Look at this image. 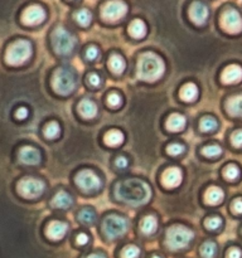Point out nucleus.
<instances>
[{"label": "nucleus", "mask_w": 242, "mask_h": 258, "mask_svg": "<svg viewBox=\"0 0 242 258\" xmlns=\"http://www.w3.org/2000/svg\"><path fill=\"white\" fill-rule=\"evenodd\" d=\"M116 166H117L118 169H125L128 168V160H126V158H124V156H120V158L116 159Z\"/></svg>", "instance_id": "obj_45"}, {"label": "nucleus", "mask_w": 242, "mask_h": 258, "mask_svg": "<svg viewBox=\"0 0 242 258\" xmlns=\"http://www.w3.org/2000/svg\"><path fill=\"white\" fill-rule=\"evenodd\" d=\"M107 102L111 107H118V106L121 105V97L117 93H111V95L108 96Z\"/></svg>", "instance_id": "obj_38"}, {"label": "nucleus", "mask_w": 242, "mask_h": 258, "mask_svg": "<svg viewBox=\"0 0 242 258\" xmlns=\"http://www.w3.org/2000/svg\"><path fill=\"white\" fill-rule=\"evenodd\" d=\"M97 57H98L97 47H95V45L88 47L87 50H86V58H87L88 60H95Z\"/></svg>", "instance_id": "obj_39"}, {"label": "nucleus", "mask_w": 242, "mask_h": 258, "mask_svg": "<svg viewBox=\"0 0 242 258\" xmlns=\"http://www.w3.org/2000/svg\"><path fill=\"white\" fill-rule=\"evenodd\" d=\"M128 13V5L121 0H111L103 5L101 15L107 22H117Z\"/></svg>", "instance_id": "obj_9"}, {"label": "nucleus", "mask_w": 242, "mask_h": 258, "mask_svg": "<svg viewBox=\"0 0 242 258\" xmlns=\"http://www.w3.org/2000/svg\"><path fill=\"white\" fill-rule=\"evenodd\" d=\"M232 208H233L234 213L242 214V199H236V201L233 202V206H232Z\"/></svg>", "instance_id": "obj_44"}, {"label": "nucleus", "mask_w": 242, "mask_h": 258, "mask_svg": "<svg viewBox=\"0 0 242 258\" xmlns=\"http://www.w3.org/2000/svg\"><path fill=\"white\" fill-rule=\"evenodd\" d=\"M202 153H203V155L207 156V158H217V156H219L222 154V149L219 148L218 145H209L206 146V148L202 150Z\"/></svg>", "instance_id": "obj_34"}, {"label": "nucleus", "mask_w": 242, "mask_h": 258, "mask_svg": "<svg viewBox=\"0 0 242 258\" xmlns=\"http://www.w3.org/2000/svg\"><path fill=\"white\" fill-rule=\"evenodd\" d=\"M44 183L39 179H34V178H25L23 180L19 181L18 184V190L19 193L22 194L24 198L28 199H34L38 198L43 194L44 191Z\"/></svg>", "instance_id": "obj_8"}, {"label": "nucleus", "mask_w": 242, "mask_h": 258, "mask_svg": "<svg viewBox=\"0 0 242 258\" xmlns=\"http://www.w3.org/2000/svg\"><path fill=\"white\" fill-rule=\"evenodd\" d=\"M139 256H140V249L136 246H126L121 253L123 258H139Z\"/></svg>", "instance_id": "obj_35"}, {"label": "nucleus", "mask_w": 242, "mask_h": 258, "mask_svg": "<svg viewBox=\"0 0 242 258\" xmlns=\"http://www.w3.org/2000/svg\"><path fill=\"white\" fill-rule=\"evenodd\" d=\"M86 258H106V257L100 253H93V254H90V256H87Z\"/></svg>", "instance_id": "obj_47"}, {"label": "nucleus", "mask_w": 242, "mask_h": 258, "mask_svg": "<svg viewBox=\"0 0 242 258\" xmlns=\"http://www.w3.org/2000/svg\"><path fill=\"white\" fill-rule=\"evenodd\" d=\"M52 203L55 208L65 209L72 206L73 198L70 196V194L66 193V191H58V193L54 196V198H53Z\"/></svg>", "instance_id": "obj_19"}, {"label": "nucleus", "mask_w": 242, "mask_h": 258, "mask_svg": "<svg viewBox=\"0 0 242 258\" xmlns=\"http://www.w3.org/2000/svg\"><path fill=\"white\" fill-rule=\"evenodd\" d=\"M67 224L62 223V222H52L47 228V237L53 239V241H58L62 239L67 233Z\"/></svg>", "instance_id": "obj_17"}, {"label": "nucleus", "mask_w": 242, "mask_h": 258, "mask_svg": "<svg viewBox=\"0 0 242 258\" xmlns=\"http://www.w3.org/2000/svg\"><path fill=\"white\" fill-rule=\"evenodd\" d=\"M129 32L136 39H140V38H144L146 34V25L143 20L135 19L130 24V28H129Z\"/></svg>", "instance_id": "obj_24"}, {"label": "nucleus", "mask_w": 242, "mask_h": 258, "mask_svg": "<svg viewBox=\"0 0 242 258\" xmlns=\"http://www.w3.org/2000/svg\"><path fill=\"white\" fill-rule=\"evenodd\" d=\"M102 231L106 238H118V237L124 236L128 231V222H126V219L121 218L118 216H110L103 222Z\"/></svg>", "instance_id": "obj_7"}, {"label": "nucleus", "mask_w": 242, "mask_h": 258, "mask_svg": "<svg viewBox=\"0 0 242 258\" xmlns=\"http://www.w3.org/2000/svg\"><path fill=\"white\" fill-rule=\"evenodd\" d=\"M116 197L118 201L129 206H143L151 198V190L148 184L139 179H129L123 181L116 188Z\"/></svg>", "instance_id": "obj_1"}, {"label": "nucleus", "mask_w": 242, "mask_h": 258, "mask_svg": "<svg viewBox=\"0 0 242 258\" xmlns=\"http://www.w3.org/2000/svg\"><path fill=\"white\" fill-rule=\"evenodd\" d=\"M78 218H80V221L82 222L83 224H86V226H92V224L96 222V213L92 211V209L86 208L81 211Z\"/></svg>", "instance_id": "obj_29"}, {"label": "nucleus", "mask_w": 242, "mask_h": 258, "mask_svg": "<svg viewBox=\"0 0 242 258\" xmlns=\"http://www.w3.org/2000/svg\"><path fill=\"white\" fill-rule=\"evenodd\" d=\"M184 126H186V118H184V116L179 115V113H173L166 121V128L174 131V133L183 130Z\"/></svg>", "instance_id": "obj_20"}, {"label": "nucleus", "mask_w": 242, "mask_h": 258, "mask_svg": "<svg viewBox=\"0 0 242 258\" xmlns=\"http://www.w3.org/2000/svg\"><path fill=\"white\" fill-rule=\"evenodd\" d=\"M32 55V45L28 40H17L7 50V62L12 66H20Z\"/></svg>", "instance_id": "obj_4"}, {"label": "nucleus", "mask_w": 242, "mask_h": 258, "mask_svg": "<svg viewBox=\"0 0 242 258\" xmlns=\"http://www.w3.org/2000/svg\"><path fill=\"white\" fill-rule=\"evenodd\" d=\"M80 112L85 118H93L97 115V106L90 100H83L80 103Z\"/></svg>", "instance_id": "obj_21"}, {"label": "nucleus", "mask_w": 242, "mask_h": 258, "mask_svg": "<svg viewBox=\"0 0 242 258\" xmlns=\"http://www.w3.org/2000/svg\"><path fill=\"white\" fill-rule=\"evenodd\" d=\"M208 8L201 2H194L191 5V9H189V15H191V19L193 20L196 24L202 25L206 23V20L208 19Z\"/></svg>", "instance_id": "obj_13"}, {"label": "nucleus", "mask_w": 242, "mask_h": 258, "mask_svg": "<svg viewBox=\"0 0 242 258\" xmlns=\"http://www.w3.org/2000/svg\"><path fill=\"white\" fill-rule=\"evenodd\" d=\"M183 151H184V146L180 145V144H171V145L168 146V154H170V155L173 156L180 155Z\"/></svg>", "instance_id": "obj_37"}, {"label": "nucleus", "mask_w": 242, "mask_h": 258, "mask_svg": "<svg viewBox=\"0 0 242 258\" xmlns=\"http://www.w3.org/2000/svg\"><path fill=\"white\" fill-rule=\"evenodd\" d=\"M76 183L83 191H87V193L96 191L101 188L100 178L97 176V174L91 170H82L81 173H78Z\"/></svg>", "instance_id": "obj_11"}, {"label": "nucleus", "mask_w": 242, "mask_h": 258, "mask_svg": "<svg viewBox=\"0 0 242 258\" xmlns=\"http://www.w3.org/2000/svg\"><path fill=\"white\" fill-rule=\"evenodd\" d=\"M194 234L193 232L189 231L188 228L183 226H174L166 233V246L168 248L178 251V249H183L188 247L193 239Z\"/></svg>", "instance_id": "obj_3"}, {"label": "nucleus", "mask_w": 242, "mask_h": 258, "mask_svg": "<svg viewBox=\"0 0 242 258\" xmlns=\"http://www.w3.org/2000/svg\"><path fill=\"white\" fill-rule=\"evenodd\" d=\"M221 24L226 32L237 34L242 30V18L236 9H227L222 14Z\"/></svg>", "instance_id": "obj_10"}, {"label": "nucleus", "mask_w": 242, "mask_h": 258, "mask_svg": "<svg viewBox=\"0 0 242 258\" xmlns=\"http://www.w3.org/2000/svg\"><path fill=\"white\" fill-rule=\"evenodd\" d=\"M53 88L59 95H70L76 88V76L72 71L67 68H60L55 71L53 76Z\"/></svg>", "instance_id": "obj_5"}, {"label": "nucleus", "mask_w": 242, "mask_h": 258, "mask_svg": "<svg viewBox=\"0 0 242 258\" xmlns=\"http://www.w3.org/2000/svg\"><path fill=\"white\" fill-rule=\"evenodd\" d=\"M76 241H77L78 246H85V244L88 243V241H90V238H88L87 234L81 233V234H78L77 239H76Z\"/></svg>", "instance_id": "obj_42"}, {"label": "nucleus", "mask_w": 242, "mask_h": 258, "mask_svg": "<svg viewBox=\"0 0 242 258\" xmlns=\"http://www.w3.org/2000/svg\"><path fill=\"white\" fill-rule=\"evenodd\" d=\"M45 19V12L39 5H30L23 12L22 20L27 25L40 24Z\"/></svg>", "instance_id": "obj_12"}, {"label": "nucleus", "mask_w": 242, "mask_h": 258, "mask_svg": "<svg viewBox=\"0 0 242 258\" xmlns=\"http://www.w3.org/2000/svg\"><path fill=\"white\" fill-rule=\"evenodd\" d=\"M242 80V68L238 64L228 66L222 73V81L227 85L229 83H237Z\"/></svg>", "instance_id": "obj_16"}, {"label": "nucleus", "mask_w": 242, "mask_h": 258, "mask_svg": "<svg viewBox=\"0 0 242 258\" xmlns=\"http://www.w3.org/2000/svg\"><path fill=\"white\" fill-rule=\"evenodd\" d=\"M165 66L155 53H144L138 63V77L146 82H154L163 76Z\"/></svg>", "instance_id": "obj_2"}, {"label": "nucleus", "mask_w": 242, "mask_h": 258, "mask_svg": "<svg viewBox=\"0 0 242 258\" xmlns=\"http://www.w3.org/2000/svg\"><path fill=\"white\" fill-rule=\"evenodd\" d=\"M103 140H105L106 145L118 146L124 141V135H123V133H121V131L111 130V131H108V133H106Z\"/></svg>", "instance_id": "obj_27"}, {"label": "nucleus", "mask_w": 242, "mask_h": 258, "mask_svg": "<svg viewBox=\"0 0 242 258\" xmlns=\"http://www.w3.org/2000/svg\"><path fill=\"white\" fill-rule=\"evenodd\" d=\"M227 258H242V252L238 248H231L227 253Z\"/></svg>", "instance_id": "obj_43"}, {"label": "nucleus", "mask_w": 242, "mask_h": 258, "mask_svg": "<svg viewBox=\"0 0 242 258\" xmlns=\"http://www.w3.org/2000/svg\"><path fill=\"white\" fill-rule=\"evenodd\" d=\"M15 116H17L18 118H20V120H23V118H25L28 116V110L25 107L18 108L17 113H15Z\"/></svg>", "instance_id": "obj_46"}, {"label": "nucleus", "mask_w": 242, "mask_h": 258, "mask_svg": "<svg viewBox=\"0 0 242 258\" xmlns=\"http://www.w3.org/2000/svg\"><path fill=\"white\" fill-rule=\"evenodd\" d=\"M108 66H110L111 71H112L115 75H121V73L125 71L126 63L121 55L112 54L110 57V60H108Z\"/></svg>", "instance_id": "obj_26"}, {"label": "nucleus", "mask_w": 242, "mask_h": 258, "mask_svg": "<svg viewBox=\"0 0 242 258\" xmlns=\"http://www.w3.org/2000/svg\"><path fill=\"white\" fill-rule=\"evenodd\" d=\"M223 175L224 178L228 179V180H236L237 178L239 176V169L237 168L236 165H228L224 168L223 170Z\"/></svg>", "instance_id": "obj_33"}, {"label": "nucleus", "mask_w": 242, "mask_h": 258, "mask_svg": "<svg viewBox=\"0 0 242 258\" xmlns=\"http://www.w3.org/2000/svg\"><path fill=\"white\" fill-rule=\"evenodd\" d=\"M223 191L219 188H217V186H212L204 194V199H206L207 204H211V206H217V204H219L223 201Z\"/></svg>", "instance_id": "obj_18"}, {"label": "nucleus", "mask_w": 242, "mask_h": 258, "mask_svg": "<svg viewBox=\"0 0 242 258\" xmlns=\"http://www.w3.org/2000/svg\"><path fill=\"white\" fill-rule=\"evenodd\" d=\"M156 228H158V221L155 217L153 216H146L144 217L143 222H141V232L146 236L155 233Z\"/></svg>", "instance_id": "obj_25"}, {"label": "nucleus", "mask_w": 242, "mask_h": 258, "mask_svg": "<svg viewBox=\"0 0 242 258\" xmlns=\"http://www.w3.org/2000/svg\"><path fill=\"white\" fill-rule=\"evenodd\" d=\"M75 19L80 25L87 27V25H90L91 20H92V15L87 9H81L75 14Z\"/></svg>", "instance_id": "obj_28"}, {"label": "nucleus", "mask_w": 242, "mask_h": 258, "mask_svg": "<svg viewBox=\"0 0 242 258\" xmlns=\"http://www.w3.org/2000/svg\"><path fill=\"white\" fill-rule=\"evenodd\" d=\"M88 81H90V85L93 86V87H98V86L101 85V78L98 77L96 73H92V75H90V77H88Z\"/></svg>", "instance_id": "obj_41"}, {"label": "nucleus", "mask_w": 242, "mask_h": 258, "mask_svg": "<svg viewBox=\"0 0 242 258\" xmlns=\"http://www.w3.org/2000/svg\"><path fill=\"white\" fill-rule=\"evenodd\" d=\"M180 97L182 100L187 101V102H192L198 97V88L194 83H187L182 87L180 90Z\"/></svg>", "instance_id": "obj_23"}, {"label": "nucleus", "mask_w": 242, "mask_h": 258, "mask_svg": "<svg viewBox=\"0 0 242 258\" xmlns=\"http://www.w3.org/2000/svg\"><path fill=\"white\" fill-rule=\"evenodd\" d=\"M227 110L228 113L232 116L241 117L242 116V95L234 96L227 102Z\"/></svg>", "instance_id": "obj_22"}, {"label": "nucleus", "mask_w": 242, "mask_h": 258, "mask_svg": "<svg viewBox=\"0 0 242 258\" xmlns=\"http://www.w3.org/2000/svg\"><path fill=\"white\" fill-rule=\"evenodd\" d=\"M218 126L217 121L214 120L213 117H204L203 120L201 121V128L206 133H209V131H214Z\"/></svg>", "instance_id": "obj_32"}, {"label": "nucleus", "mask_w": 242, "mask_h": 258, "mask_svg": "<svg viewBox=\"0 0 242 258\" xmlns=\"http://www.w3.org/2000/svg\"><path fill=\"white\" fill-rule=\"evenodd\" d=\"M182 178H183V175L178 168H169L168 170L164 171L161 183L166 188H176V186L180 185Z\"/></svg>", "instance_id": "obj_14"}, {"label": "nucleus", "mask_w": 242, "mask_h": 258, "mask_svg": "<svg viewBox=\"0 0 242 258\" xmlns=\"http://www.w3.org/2000/svg\"><path fill=\"white\" fill-rule=\"evenodd\" d=\"M53 48L58 54L67 55L76 48V38L65 28H57L52 34Z\"/></svg>", "instance_id": "obj_6"}, {"label": "nucleus", "mask_w": 242, "mask_h": 258, "mask_svg": "<svg viewBox=\"0 0 242 258\" xmlns=\"http://www.w3.org/2000/svg\"><path fill=\"white\" fill-rule=\"evenodd\" d=\"M204 224H206L207 228L211 229V231H216V229H218L219 227L222 226V221L218 217H212V218L207 219Z\"/></svg>", "instance_id": "obj_36"}, {"label": "nucleus", "mask_w": 242, "mask_h": 258, "mask_svg": "<svg viewBox=\"0 0 242 258\" xmlns=\"http://www.w3.org/2000/svg\"><path fill=\"white\" fill-rule=\"evenodd\" d=\"M201 253L204 258H214L217 254V246L214 242H206L202 246Z\"/></svg>", "instance_id": "obj_30"}, {"label": "nucleus", "mask_w": 242, "mask_h": 258, "mask_svg": "<svg viewBox=\"0 0 242 258\" xmlns=\"http://www.w3.org/2000/svg\"><path fill=\"white\" fill-rule=\"evenodd\" d=\"M153 258H160V257H158V256H154Z\"/></svg>", "instance_id": "obj_48"}, {"label": "nucleus", "mask_w": 242, "mask_h": 258, "mask_svg": "<svg viewBox=\"0 0 242 258\" xmlns=\"http://www.w3.org/2000/svg\"><path fill=\"white\" fill-rule=\"evenodd\" d=\"M59 133H60V128H59V125H58L57 122L48 123V125L44 127V135H45V138H48V139L58 138Z\"/></svg>", "instance_id": "obj_31"}, {"label": "nucleus", "mask_w": 242, "mask_h": 258, "mask_svg": "<svg viewBox=\"0 0 242 258\" xmlns=\"http://www.w3.org/2000/svg\"><path fill=\"white\" fill-rule=\"evenodd\" d=\"M19 159L25 165H37L40 161V154L37 149L24 146L19 153Z\"/></svg>", "instance_id": "obj_15"}, {"label": "nucleus", "mask_w": 242, "mask_h": 258, "mask_svg": "<svg viewBox=\"0 0 242 258\" xmlns=\"http://www.w3.org/2000/svg\"><path fill=\"white\" fill-rule=\"evenodd\" d=\"M232 144H233L236 148H242V130L236 131V133L232 135Z\"/></svg>", "instance_id": "obj_40"}]
</instances>
